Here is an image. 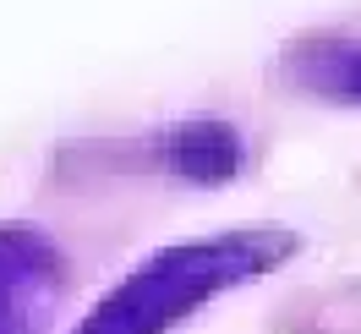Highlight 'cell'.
Instances as JSON below:
<instances>
[{"label":"cell","instance_id":"1","mask_svg":"<svg viewBox=\"0 0 361 334\" xmlns=\"http://www.w3.org/2000/svg\"><path fill=\"white\" fill-rule=\"evenodd\" d=\"M279 252H285V241L263 236V230L230 236V241H203V246H170L154 263L137 268L121 290H110L104 307L82 323V334H164L219 285L257 274Z\"/></svg>","mask_w":361,"mask_h":334},{"label":"cell","instance_id":"2","mask_svg":"<svg viewBox=\"0 0 361 334\" xmlns=\"http://www.w3.org/2000/svg\"><path fill=\"white\" fill-rule=\"evenodd\" d=\"M55 285V252L27 225H0V334H17L23 312Z\"/></svg>","mask_w":361,"mask_h":334},{"label":"cell","instance_id":"3","mask_svg":"<svg viewBox=\"0 0 361 334\" xmlns=\"http://www.w3.org/2000/svg\"><path fill=\"white\" fill-rule=\"evenodd\" d=\"M235 159H241V143L219 121H192V126H176V132L164 137V165L180 170V176H192V181L230 176Z\"/></svg>","mask_w":361,"mask_h":334},{"label":"cell","instance_id":"4","mask_svg":"<svg viewBox=\"0 0 361 334\" xmlns=\"http://www.w3.org/2000/svg\"><path fill=\"white\" fill-rule=\"evenodd\" d=\"M295 77L339 99H361V49H307L295 61Z\"/></svg>","mask_w":361,"mask_h":334}]
</instances>
